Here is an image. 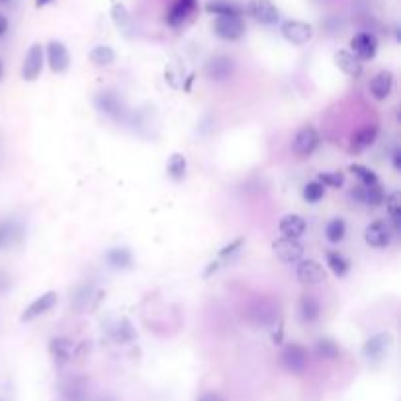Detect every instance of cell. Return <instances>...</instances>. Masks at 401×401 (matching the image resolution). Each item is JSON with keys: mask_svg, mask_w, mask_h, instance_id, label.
Masks as SVG:
<instances>
[{"mask_svg": "<svg viewBox=\"0 0 401 401\" xmlns=\"http://www.w3.org/2000/svg\"><path fill=\"white\" fill-rule=\"evenodd\" d=\"M280 364L290 374H304L309 366V350L297 343H290L280 354Z\"/></svg>", "mask_w": 401, "mask_h": 401, "instance_id": "cell-1", "label": "cell"}, {"mask_svg": "<svg viewBox=\"0 0 401 401\" xmlns=\"http://www.w3.org/2000/svg\"><path fill=\"white\" fill-rule=\"evenodd\" d=\"M393 347V335L388 331L376 333L370 339L364 343L362 347V354L366 358L368 362H380L382 358H385V354L390 352V349Z\"/></svg>", "mask_w": 401, "mask_h": 401, "instance_id": "cell-2", "label": "cell"}, {"mask_svg": "<svg viewBox=\"0 0 401 401\" xmlns=\"http://www.w3.org/2000/svg\"><path fill=\"white\" fill-rule=\"evenodd\" d=\"M280 32H282V37L292 45L309 44L314 37V26L302 20H286L280 26Z\"/></svg>", "mask_w": 401, "mask_h": 401, "instance_id": "cell-3", "label": "cell"}, {"mask_svg": "<svg viewBox=\"0 0 401 401\" xmlns=\"http://www.w3.org/2000/svg\"><path fill=\"white\" fill-rule=\"evenodd\" d=\"M319 141H321V137H319V133H317L314 125H304L294 135L292 149H294V153H296L297 157H311L315 149L319 147Z\"/></svg>", "mask_w": 401, "mask_h": 401, "instance_id": "cell-4", "label": "cell"}, {"mask_svg": "<svg viewBox=\"0 0 401 401\" xmlns=\"http://www.w3.org/2000/svg\"><path fill=\"white\" fill-rule=\"evenodd\" d=\"M214 32L223 42H237L245 35L243 16H218L214 22Z\"/></svg>", "mask_w": 401, "mask_h": 401, "instance_id": "cell-5", "label": "cell"}, {"mask_svg": "<svg viewBox=\"0 0 401 401\" xmlns=\"http://www.w3.org/2000/svg\"><path fill=\"white\" fill-rule=\"evenodd\" d=\"M272 251L278 257L280 261L286 264H297L304 259V245L297 239H288V237H278L272 241Z\"/></svg>", "mask_w": 401, "mask_h": 401, "instance_id": "cell-6", "label": "cell"}, {"mask_svg": "<svg viewBox=\"0 0 401 401\" xmlns=\"http://www.w3.org/2000/svg\"><path fill=\"white\" fill-rule=\"evenodd\" d=\"M45 63V51L44 45L34 44L27 49L26 57H24V65H22V79L27 82H34L39 79L42 70H44Z\"/></svg>", "mask_w": 401, "mask_h": 401, "instance_id": "cell-7", "label": "cell"}, {"mask_svg": "<svg viewBox=\"0 0 401 401\" xmlns=\"http://www.w3.org/2000/svg\"><path fill=\"white\" fill-rule=\"evenodd\" d=\"M44 51H45V55H47V65H49V69H51L53 73L61 75V73H65V70H69L70 55H69V49H67V45L63 44V42L51 39Z\"/></svg>", "mask_w": 401, "mask_h": 401, "instance_id": "cell-8", "label": "cell"}, {"mask_svg": "<svg viewBox=\"0 0 401 401\" xmlns=\"http://www.w3.org/2000/svg\"><path fill=\"white\" fill-rule=\"evenodd\" d=\"M247 10H249V14H251L259 24H262V26H274V24H278L280 10L272 0H251Z\"/></svg>", "mask_w": 401, "mask_h": 401, "instance_id": "cell-9", "label": "cell"}, {"mask_svg": "<svg viewBox=\"0 0 401 401\" xmlns=\"http://www.w3.org/2000/svg\"><path fill=\"white\" fill-rule=\"evenodd\" d=\"M350 47H352L350 53L357 57L358 61H370V59H374L376 53H378V39L370 32H360L350 39Z\"/></svg>", "mask_w": 401, "mask_h": 401, "instance_id": "cell-10", "label": "cell"}, {"mask_svg": "<svg viewBox=\"0 0 401 401\" xmlns=\"http://www.w3.org/2000/svg\"><path fill=\"white\" fill-rule=\"evenodd\" d=\"M235 73V61L227 55L211 57L206 65V77L214 82H226Z\"/></svg>", "mask_w": 401, "mask_h": 401, "instance_id": "cell-11", "label": "cell"}, {"mask_svg": "<svg viewBox=\"0 0 401 401\" xmlns=\"http://www.w3.org/2000/svg\"><path fill=\"white\" fill-rule=\"evenodd\" d=\"M297 280L305 284V286H317V284H323L327 280V274H325V269L321 264L314 259H302L297 262L296 269Z\"/></svg>", "mask_w": 401, "mask_h": 401, "instance_id": "cell-12", "label": "cell"}, {"mask_svg": "<svg viewBox=\"0 0 401 401\" xmlns=\"http://www.w3.org/2000/svg\"><path fill=\"white\" fill-rule=\"evenodd\" d=\"M55 305H57V292H53V290L51 292H45V294H42L39 297H35L34 302L27 305L26 309H24V314L20 315V321L22 323L34 321V319H37L39 315L51 311Z\"/></svg>", "mask_w": 401, "mask_h": 401, "instance_id": "cell-13", "label": "cell"}, {"mask_svg": "<svg viewBox=\"0 0 401 401\" xmlns=\"http://www.w3.org/2000/svg\"><path fill=\"white\" fill-rule=\"evenodd\" d=\"M350 200H354V204H364V206H380L384 204L385 192L382 188V184H372V186H357L350 190Z\"/></svg>", "mask_w": 401, "mask_h": 401, "instance_id": "cell-14", "label": "cell"}, {"mask_svg": "<svg viewBox=\"0 0 401 401\" xmlns=\"http://www.w3.org/2000/svg\"><path fill=\"white\" fill-rule=\"evenodd\" d=\"M364 241L372 249H385L388 245L392 243V231L384 221H372L364 229Z\"/></svg>", "mask_w": 401, "mask_h": 401, "instance_id": "cell-15", "label": "cell"}, {"mask_svg": "<svg viewBox=\"0 0 401 401\" xmlns=\"http://www.w3.org/2000/svg\"><path fill=\"white\" fill-rule=\"evenodd\" d=\"M393 90V73L392 70H380L376 73L372 80H370V94L376 100H385V98L392 94Z\"/></svg>", "mask_w": 401, "mask_h": 401, "instance_id": "cell-16", "label": "cell"}, {"mask_svg": "<svg viewBox=\"0 0 401 401\" xmlns=\"http://www.w3.org/2000/svg\"><path fill=\"white\" fill-rule=\"evenodd\" d=\"M24 229L20 226V221L14 218L2 219L0 221V251L8 249L12 245H16L22 239Z\"/></svg>", "mask_w": 401, "mask_h": 401, "instance_id": "cell-17", "label": "cell"}, {"mask_svg": "<svg viewBox=\"0 0 401 401\" xmlns=\"http://www.w3.org/2000/svg\"><path fill=\"white\" fill-rule=\"evenodd\" d=\"M194 10H196V0H175V4L166 14V24L173 27L183 26Z\"/></svg>", "mask_w": 401, "mask_h": 401, "instance_id": "cell-18", "label": "cell"}, {"mask_svg": "<svg viewBox=\"0 0 401 401\" xmlns=\"http://www.w3.org/2000/svg\"><path fill=\"white\" fill-rule=\"evenodd\" d=\"M378 133H380V128H378L376 123L360 128V130L352 135V140H350V151H352V153H360V151H364V149H368L370 145H374L376 140H378Z\"/></svg>", "mask_w": 401, "mask_h": 401, "instance_id": "cell-19", "label": "cell"}, {"mask_svg": "<svg viewBox=\"0 0 401 401\" xmlns=\"http://www.w3.org/2000/svg\"><path fill=\"white\" fill-rule=\"evenodd\" d=\"M297 315H300V321L305 323V325L317 321L321 315V305L317 302V297L311 296V294H304L300 300V305H297Z\"/></svg>", "mask_w": 401, "mask_h": 401, "instance_id": "cell-20", "label": "cell"}, {"mask_svg": "<svg viewBox=\"0 0 401 401\" xmlns=\"http://www.w3.org/2000/svg\"><path fill=\"white\" fill-rule=\"evenodd\" d=\"M305 219L302 216H297V214H288V216H284V218L280 219V233L282 237H288V239H300V237L305 233Z\"/></svg>", "mask_w": 401, "mask_h": 401, "instance_id": "cell-21", "label": "cell"}, {"mask_svg": "<svg viewBox=\"0 0 401 401\" xmlns=\"http://www.w3.org/2000/svg\"><path fill=\"white\" fill-rule=\"evenodd\" d=\"M73 350H75V345L67 337H53L49 340V352L57 364H67L73 358Z\"/></svg>", "mask_w": 401, "mask_h": 401, "instance_id": "cell-22", "label": "cell"}, {"mask_svg": "<svg viewBox=\"0 0 401 401\" xmlns=\"http://www.w3.org/2000/svg\"><path fill=\"white\" fill-rule=\"evenodd\" d=\"M335 65H337L345 75L354 77V79H358V77L362 75V69H364L362 63L358 61L357 57L350 51H347V49H339V51L335 53Z\"/></svg>", "mask_w": 401, "mask_h": 401, "instance_id": "cell-23", "label": "cell"}, {"mask_svg": "<svg viewBox=\"0 0 401 401\" xmlns=\"http://www.w3.org/2000/svg\"><path fill=\"white\" fill-rule=\"evenodd\" d=\"M97 106L100 112L108 113V116H112V118H120V113H122L123 110L122 100L118 98V94H113L112 90L100 92L97 97Z\"/></svg>", "mask_w": 401, "mask_h": 401, "instance_id": "cell-24", "label": "cell"}, {"mask_svg": "<svg viewBox=\"0 0 401 401\" xmlns=\"http://www.w3.org/2000/svg\"><path fill=\"white\" fill-rule=\"evenodd\" d=\"M106 262L112 266V269H118V271H123V269H130L133 264V254H131L130 249L125 247H113L106 253Z\"/></svg>", "mask_w": 401, "mask_h": 401, "instance_id": "cell-25", "label": "cell"}, {"mask_svg": "<svg viewBox=\"0 0 401 401\" xmlns=\"http://www.w3.org/2000/svg\"><path fill=\"white\" fill-rule=\"evenodd\" d=\"M206 10L209 14H216L218 16H243V8L237 6L235 2H229V0H209L206 4Z\"/></svg>", "mask_w": 401, "mask_h": 401, "instance_id": "cell-26", "label": "cell"}, {"mask_svg": "<svg viewBox=\"0 0 401 401\" xmlns=\"http://www.w3.org/2000/svg\"><path fill=\"white\" fill-rule=\"evenodd\" d=\"M186 168H188V163H186V157L183 153H173L168 157V163H166V175L171 176L173 180H183L186 176Z\"/></svg>", "mask_w": 401, "mask_h": 401, "instance_id": "cell-27", "label": "cell"}, {"mask_svg": "<svg viewBox=\"0 0 401 401\" xmlns=\"http://www.w3.org/2000/svg\"><path fill=\"white\" fill-rule=\"evenodd\" d=\"M314 350H315V357L321 358V360H335V358H339L340 354L339 345H337L333 339H327V337L317 339Z\"/></svg>", "mask_w": 401, "mask_h": 401, "instance_id": "cell-28", "label": "cell"}, {"mask_svg": "<svg viewBox=\"0 0 401 401\" xmlns=\"http://www.w3.org/2000/svg\"><path fill=\"white\" fill-rule=\"evenodd\" d=\"M385 209H388V216L392 219L393 229L400 231L401 229V194L392 192L385 196Z\"/></svg>", "mask_w": 401, "mask_h": 401, "instance_id": "cell-29", "label": "cell"}, {"mask_svg": "<svg viewBox=\"0 0 401 401\" xmlns=\"http://www.w3.org/2000/svg\"><path fill=\"white\" fill-rule=\"evenodd\" d=\"M327 266L335 276H345L350 271V262L345 254H340L339 251H329L327 253Z\"/></svg>", "mask_w": 401, "mask_h": 401, "instance_id": "cell-30", "label": "cell"}, {"mask_svg": "<svg viewBox=\"0 0 401 401\" xmlns=\"http://www.w3.org/2000/svg\"><path fill=\"white\" fill-rule=\"evenodd\" d=\"M90 61L97 67H110L116 61V51H113L110 45H97L92 51H90Z\"/></svg>", "mask_w": 401, "mask_h": 401, "instance_id": "cell-31", "label": "cell"}, {"mask_svg": "<svg viewBox=\"0 0 401 401\" xmlns=\"http://www.w3.org/2000/svg\"><path fill=\"white\" fill-rule=\"evenodd\" d=\"M345 233H347V223H345V219L340 218L331 219L325 227V237H327L329 243H340L345 239Z\"/></svg>", "mask_w": 401, "mask_h": 401, "instance_id": "cell-32", "label": "cell"}, {"mask_svg": "<svg viewBox=\"0 0 401 401\" xmlns=\"http://www.w3.org/2000/svg\"><path fill=\"white\" fill-rule=\"evenodd\" d=\"M112 20L116 22V26L120 27L122 32H130L131 27V16L130 12L125 10V6H123L122 2H116L112 6Z\"/></svg>", "mask_w": 401, "mask_h": 401, "instance_id": "cell-33", "label": "cell"}, {"mask_svg": "<svg viewBox=\"0 0 401 401\" xmlns=\"http://www.w3.org/2000/svg\"><path fill=\"white\" fill-rule=\"evenodd\" d=\"M349 171L352 173V175L357 176L362 186H372V184L380 183L374 171H370V168H368V166H364V165H350Z\"/></svg>", "mask_w": 401, "mask_h": 401, "instance_id": "cell-34", "label": "cell"}, {"mask_svg": "<svg viewBox=\"0 0 401 401\" xmlns=\"http://www.w3.org/2000/svg\"><path fill=\"white\" fill-rule=\"evenodd\" d=\"M113 337L116 340H120V343H130L133 340L137 335H135V329H133V325L130 323V319H120V323L116 325V329H113Z\"/></svg>", "mask_w": 401, "mask_h": 401, "instance_id": "cell-35", "label": "cell"}, {"mask_svg": "<svg viewBox=\"0 0 401 401\" xmlns=\"http://www.w3.org/2000/svg\"><path fill=\"white\" fill-rule=\"evenodd\" d=\"M325 196V186L321 183H307L304 186V198L305 202H309V204H315V202H319Z\"/></svg>", "mask_w": 401, "mask_h": 401, "instance_id": "cell-36", "label": "cell"}, {"mask_svg": "<svg viewBox=\"0 0 401 401\" xmlns=\"http://www.w3.org/2000/svg\"><path fill=\"white\" fill-rule=\"evenodd\" d=\"M63 393H65V400L67 401H88V393L85 390V385L77 384V382H70Z\"/></svg>", "mask_w": 401, "mask_h": 401, "instance_id": "cell-37", "label": "cell"}, {"mask_svg": "<svg viewBox=\"0 0 401 401\" xmlns=\"http://www.w3.org/2000/svg\"><path fill=\"white\" fill-rule=\"evenodd\" d=\"M317 183H321L325 188H327V186H329V188H340V186L345 184V175L339 173V171H335V173H321Z\"/></svg>", "mask_w": 401, "mask_h": 401, "instance_id": "cell-38", "label": "cell"}, {"mask_svg": "<svg viewBox=\"0 0 401 401\" xmlns=\"http://www.w3.org/2000/svg\"><path fill=\"white\" fill-rule=\"evenodd\" d=\"M243 247V239H235L233 243L226 245L221 251H219V259H227V257H231V254H235L239 249Z\"/></svg>", "mask_w": 401, "mask_h": 401, "instance_id": "cell-39", "label": "cell"}, {"mask_svg": "<svg viewBox=\"0 0 401 401\" xmlns=\"http://www.w3.org/2000/svg\"><path fill=\"white\" fill-rule=\"evenodd\" d=\"M392 165H393V168L397 171V173H401V149H393Z\"/></svg>", "mask_w": 401, "mask_h": 401, "instance_id": "cell-40", "label": "cell"}, {"mask_svg": "<svg viewBox=\"0 0 401 401\" xmlns=\"http://www.w3.org/2000/svg\"><path fill=\"white\" fill-rule=\"evenodd\" d=\"M198 401H223V397L216 392H206L202 393L200 397H198Z\"/></svg>", "mask_w": 401, "mask_h": 401, "instance_id": "cell-41", "label": "cell"}, {"mask_svg": "<svg viewBox=\"0 0 401 401\" xmlns=\"http://www.w3.org/2000/svg\"><path fill=\"white\" fill-rule=\"evenodd\" d=\"M6 32H8V18L0 12V37L6 34Z\"/></svg>", "mask_w": 401, "mask_h": 401, "instance_id": "cell-42", "label": "cell"}, {"mask_svg": "<svg viewBox=\"0 0 401 401\" xmlns=\"http://www.w3.org/2000/svg\"><path fill=\"white\" fill-rule=\"evenodd\" d=\"M53 0H35V6L37 8H44V6H47V4H51Z\"/></svg>", "mask_w": 401, "mask_h": 401, "instance_id": "cell-43", "label": "cell"}, {"mask_svg": "<svg viewBox=\"0 0 401 401\" xmlns=\"http://www.w3.org/2000/svg\"><path fill=\"white\" fill-rule=\"evenodd\" d=\"M97 401H113V400H112V397H98Z\"/></svg>", "mask_w": 401, "mask_h": 401, "instance_id": "cell-44", "label": "cell"}, {"mask_svg": "<svg viewBox=\"0 0 401 401\" xmlns=\"http://www.w3.org/2000/svg\"><path fill=\"white\" fill-rule=\"evenodd\" d=\"M2 73H4V67H2V59H0V79H2Z\"/></svg>", "mask_w": 401, "mask_h": 401, "instance_id": "cell-45", "label": "cell"}, {"mask_svg": "<svg viewBox=\"0 0 401 401\" xmlns=\"http://www.w3.org/2000/svg\"><path fill=\"white\" fill-rule=\"evenodd\" d=\"M6 2H10V0H0V4H6Z\"/></svg>", "mask_w": 401, "mask_h": 401, "instance_id": "cell-46", "label": "cell"}, {"mask_svg": "<svg viewBox=\"0 0 401 401\" xmlns=\"http://www.w3.org/2000/svg\"><path fill=\"white\" fill-rule=\"evenodd\" d=\"M0 401H2V400H0Z\"/></svg>", "mask_w": 401, "mask_h": 401, "instance_id": "cell-47", "label": "cell"}]
</instances>
